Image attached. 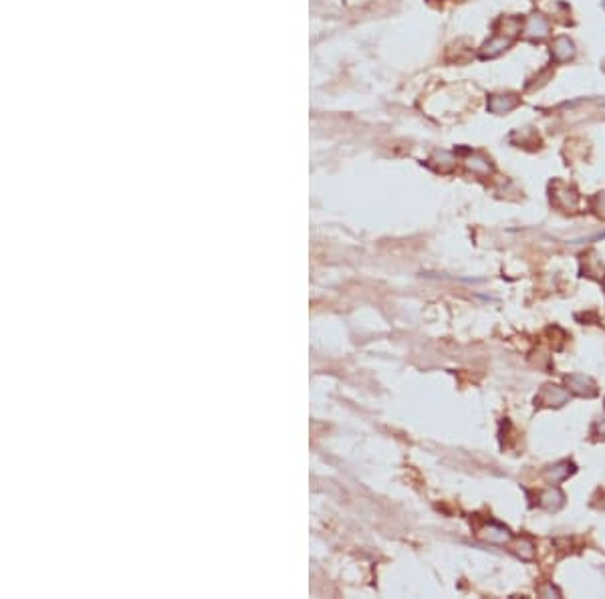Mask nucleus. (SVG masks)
I'll return each mask as SVG.
<instances>
[{
  "mask_svg": "<svg viewBox=\"0 0 605 599\" xmlns=\"http://www.w3.org/2000/svg\"><path fill=\"white\" fill-rule=\"evenodd\" d=\"M549 192H551V194H549V196H551V204H553L555 208H559L561 212L579 210V206H581V196H579V192L573 188V186L561 182V180H555V182H551Z\"/></svg>",
  "mask_w": 605,
  "mask_h": 599,
  "instance_id": "obj_1",
  "label": "nucleus"
},
{
  "mask_svg": "<svg viewBox=\"0 0 605 599\" xmlns=\"http://www.w3.org/2000/svg\"><path fill=\"white\" fill-rule=\"evenodd\" d=\"M569 389L555 386V384H545L539 389V394L534 396V406L537 408H563L569 401Z\"/></svg>",
  "mask_w": 605,
  "mask_h": 599,
  "instance_id": "obj_2",
  "label": "nucleus"
},
{
  "mask_svg": "<svg viewBox=\"0 0 605 599\" xmlns=\"http://www.w3.org/2000/svg\"><path fill=\"white\" fill-rule=\"evenodd\" d=\"M565 388L569 389V394L579 396V398H595L599 394L597 382L591 376H585V374L565 376Z\"/></svg>",
  "mask_w": 605,
  "mask_h": 599,
  "instance_id": "obj_3",
  "label": "nucleus"
},
{
  "mask_svg": "<svg viewBox=\"0 0 605 599\" xmlns=\"http://www.w3.org/2000/svg\"><path fill=\"white\" fill-rule=\"evenodd\" d=\"M522 33H524L527 39H531V41H543V39L551 35V23H549L547 16L539 14V12H533V14L524 21Z\"/></svg>",
  "mask_w": 605,
  "mask_h": 599,
  "instance_id": "obj_4",
  "label": "nucleus"
},
{
  "mask_svg": "<svg viewBox=\"0 0 605 599\" xmlns=\"http://www.w3.org/2000/svg\"><path fill=\"white\" fill-rule=\"evenodd\" d=\"M478 535L485 541H488V543H492V545H507V543L512 541V533H510L509 527H505L500 523H495V521L485 523L478 529Z\"/></svg>",
  "mask_w": 605,
  "mask_h": 599,
  "instance_id": "obj_5",
  "label": "nucleus"
},
{
  "mask_svg": "<svg viewBox=\"0 0 605 599\" xmlns=\"http://www.w3.org/2000/svg\"><path fill=\"white\" fill-rule=\"evenodd\" d=\"M519 106H521V97L517 93H499L490 95L487 107L490 113L502 116V113H510L512 109H517Z\"/></svg>",
  "mask_w": 605,
  "mask_h": 599,
  "instance_id": "obj_6",
  "label": "nucleus"
},
{
  "mask_svg": "<svg viewBox=\"0 0 605 599\" xmlns=\"http://www.w3.org/2000/svg\"><path fill=\"white\" fill-rule=\"evenodd\" d=\"M537 503H539L541 508H545L549 513H555V511H559L561 506L565 505V493L559 486H549V488L539 493Z\"/></svg>",
  "mask_w": 605,
  "mask_h": 599,
  "instance_id": "obj_7",
  "label": "nucleus"
},
{
  "mask_svg": "<svg viewBox=\"0 0 605 599\" xmlns=\"http://www.w3.org/2000/svg\"><path fill=\"white\" fill-rule=\"evenodd\" d=\"M575 53H577V48H575V43L571 41L569 36L561 35L551 43V55L557 63H567L575 57Z\"/></svg>",
  "mask_w": 605,
  "mask_h": 599,
  "instance_id": "obj_8",
  "label": "nucleus"
},
{
  "mask_svg": "<svg viewBox=\"0 0 605 599\" xmlns=\"http://www.w3.org/2000/svg\"><path fill=\"white\" fill-rule=\"evenodd\" d=\"M575 470H577V466H575L571 460H559L555 464L547 466L545 478L551 482V484H559V482L567 481L571 474H575Z\"/></svg>",
  "mask_w": 605,
  "mask_h": 599,
  "instance_id": "obj_9",
  "label": "nucleus"
},
{
  "mask_svg": "<svg viewBox=\"0 0 605 599\" xmlns=\"http://www.w3.org/2000/svg\"><path fill=\"white\" fill-rule=\"evenodd\" d=\"M512 551H514L517 557H521L522 561H533L534 555H537V545H534V541L531 539V537H524V535H522V537L514 541Z\"/></svg>",
  "mask_w": 605,
  "mask_h": 599,
  "instance_id": "obj_10",
  "label": "nucleus"
},
{
  "mask_svg": "<svg viewBox=\"0 0 605 599\" xmlns=\"http://www.w3.org/2000/svg\"><path fill=\"white\" fill-rule=\"evenodd\" d=\"M581 262H585V269H581L583 277H594V279H599V281L604 279L605 272H604V265H601V260L581 257Z\"/></svg>",
  "mask_w": 605,
  "mask_h": 599,
  "instance_id": "obj_11",
  "label": "nucleus"
},
{
  "mask_svg": "<svg viewBox=\"0 0 605 599\" xmlns=\"http://www.w3.org/2000/svg\"><path fill=\"white\" fill-rule=\"evenodd\" d=\"M589 208L594 210L597 218L605 220V192H597L595 196H591V200H589Z\"/></svg>",
  "mask_w": 605,
  "mask_h": 599,
  "instance_id": "obj_12",
  "label": "nucleus"
},
{
  "mask_svg": "<svg viewBox=\"0 0 605 599\" xmlns=\"http://www.w3.org/2000/svg\"><path fill=\"white\" fill-rule=\"evenodd\" d=\"M591 436H595L597 440H605V418L595 420L594 428H591Z\"/></svg>",
  "mask_w": 605,
  "mask_h": 599,
  "instance_id": "obj_13",
  "label": "nucleus"
},
{
  "mask_svg": "<svg viewBox=\"0 0 605 599\" xmlns=\"http://www.w3.org/2000/svg\"><path fill=\"white\" fill-rule=\"evenodd\" d=\"M539 595H541V598H553V595H555V598H561V591H559L557 588H553L551 583H547L545 588L539 589Z\"/></svg>",
  "mask_w": 605,
  "mask_h": 599,
  "instance_id": "obj_14",
  "label": "nucleus"
},
{
  "mask_svg": "<svg viewBox=\"0 0 605 599\" xmlns=\"http://www.w3.org/2000/svg\"><path fill=\"white\" fill-rule=\"evenodd\" d=\"M601 4H604V9H605V0H601Z\"/></svg>",
  "mask_w": 605,
  "mask_h": 599,
  "instance_id": "obj_15",
  "label": "nucleus"
}]
</instances>
